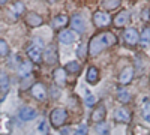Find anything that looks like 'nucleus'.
<instances>
[{
    "mask_svg": "<svg viewBox=\"0 0 150 135\" xmlns=\"http://www.w3.org/2000/svg\"><path fill=\"white\" fill-rule=\"evenodd\" d=\"M53 78H54V81H56L57 86H65V84H66V72H65V69H63V68L54 69Z\"/></svg>",
    "mask_w": 150,
    "mask_h": 135,
    "instance_id": "obj_15",
    "label": "nucleus"
},
{
    "mask_svg": "<svg viewBox=\"0 0 150 135\" xmlns=\"http://www.w3.org/2000/svg\"><path fill=\"white\" fill-rule=\"evenodd\" d=\"M134 78V68L132 66H128V68H125L122 72H120V77H119V83L120 84H129Z\"/></svg>",
    "mask_w": 150,
    "mask_h": 135,
    "instance_id": "obj_9",
    "label": "nucleus"
},
{
    "mask_svg": "<svg viewBox=\"0 0 150 135\" xmlns=\"http://www.w3.org/2000/svg\"><path fill=\"white\" fill-rule=\"evenodd\" d=\"M26 23L29 24L30 27H38V26H41L42 24V17L39 15V14H36V12H29V14L26 15Z\"/></svg>",
    "mask_w": 150,
    "mask_h": 135,
    "instance_id": "obj_12",
    "label": "nucleus"
},
{
    "mask_svg": "<svg viewBox=\"0 0 150 135\" xmlns=\"http://www.w3.org/2000/svg\"><path fill=\"white\" fill-rule=\"evenodd\" d=\"M86 104L87 105H95L96 104V96L92 95V93H87L86 95Z\"/></svg>",
    "mask_w": 150,
    "mask_h": 135,
    "instance_id": "obj_28",
    "label": "nucleus"
},
{
    "mask_svg": "<svg viewBox=\"0 0 150 135\" xmlns=\"http://www.w3.org/2000/svg\"><path fill=\"white\" fill-rule=\"evenodd\" d=\"M96 132L99 135H108L110 134V125L107 122H101V123H96Z\"/></svg>",
    "mask_w": 150,
    "mask_h": 135,
    "instance_id": "obj_22",
    "label": "nucleus"
},
{
    "mask_svg": "<svg viewBox=\"0 0 150 135\" xmlns=\"http://www.w3.org/2000/svg\"><path fill=\"white\" fill-rule=\"evenodd\" d=\"M69 24V17L65 15V14H62V15H57L54 20H53V27L56 30H60V29H63L65 26H68Z\"/></svg>",
    "mask_w": 150,
    "mask_h": 135,
    "instance_id": "obj_16",
    "label": "nucleus"
},
{
    "mask_svg": "<svg viewBox=\"0 0 150 135\" xmlns=\"http://www.w3.org/2000/svg\"><path fill=\"white\" fill-rule=\"evenodd\" d=\"M50 122L54 128H62L68 122V111L65 108H54L50 114Z\"/></svg>",
    "mask_w": 150,
    "mask_h": 135,
    "instance_id": "obj_2",
    "label": "nucleus"
},
{
    "mask_svg": "<svg viewBox=\"0 0 150 135\" xmlns=\"http://www.w3.org/2000/svg\"><path fill=\"white\" fill-rule=\"evenodd\" d=\"M65 72H71V74H77V72H80V69H81V66H80V63H77V62H69L65 68Z\"/></svg>",
    "mask_w": 150,
    "mask_h": 135,
    "instance_id": "obj_24",
    "label": "nucleus"
},
{
    "mask_svg": "<svg viewBox=\"0 0 150 135\" xmlns=\"http://www.w3.org/2000/svg\"><path fill=\"white\" fill-rule=\"evenodd\" d=\"M117 98H119V101H120L122 104H128V102L131 101V93H129L128 90L122 89V90H119V93H117Z\"/></svg>",
    "mask_w": 150,
    "mask_h": 135,
    "instance_id": "obj_23",
    "label": "nucleus"
},
{
    "mask_svg": "<svg viewBox=\"0 0 150 135\" xmlns=\"http://www.w3.org/2000/svg\"><path fill=\"white\" fill-rule=\"evenodd\" d=\"M123 39H125V42H126L128 45H135V44H138V41H140V33L137 32V29H134V27H128L126 30L123 32Z\"/></svg>",
    "mask_w": 150,
    "mask_h": 135,
    "instance_id": "obj_6",
    "label": "nucleus"
},
{
    "mask_svg": "<svg viewBox=\"0 0 150 135\" xmlns=\"http://www.w3.org/2000/svg\"><path fill=\"white\" fill-rule=\"evenodd\" d=\"M15 9H17V14L20 15V14H24V5L23 3H15Z\"/></svg>",
    "mask_w": 150,
    "mask_h": 135,
    "instance_id": "obj_32",
    "label": "nucleus"
},
{
    "mask_svg": "<svg viewBox=\"0 0 150 135\" xmlns=\"http://www.w3.org/2000/svg\"><path fill=\"white\" fill-rule=\"evenodd\" d=\"M87 83H90V84H95L98 80H99V71H98V68H95V66H90L89 68V71H87Z\"/></svg>",
    "mask_w": 150,
    "mask_h": 135,
    "instance_id": "obj_19",
    "label": "nucleus"
},
{
    "mask_svg": "<svg viewBox=\"0 0 150 135\" xmlns=\"http://www.w3.org/2000/svg\"><path fill=\"white\" fill-rule=\"evenodd\" d=\"M75 39H77V33L72 30H62L59 33V41L62 44H72Z\"/></svg>",
    "mask_w": 150,
    "mask_h": 135,
    "instance_id": "obj_10",
    "label": "nucleus"
},
{
    "mask_svg": "<svg viewBox=\"0 0 150 135\" xmlns=\"http://www.w3.org/2000/svg\"><path fill=\"white\" fill-rule=\"evenodd\" d=\"M30 84H35V80H33L32 74H30V75H27V77H24V80H23V83H21V86H20V89H21V90H27V89L30 87Z\"/></svg>",
    "mask_w": 150,
    "mask_h": 135,
    "instance_id": "obj_25",
    "label": "nucleus"
},
{
    "mask_svg": "<svg viewBox=\"0 0 150 135\" xmlns=\"http://www.w3.org/2000/svg\"><path fill=\"white\" fill-rule=\"evenodd\" d=\"M69 23L72 26V32H75V33H84L86 32V20L83 15H80V14L72 15Z\"/></svg>",
    "mask_w": 150,
    "mask_h": 135,
    "instance_id": "obj_5",
    "label": "nucleus"
},
{
    "mask_svg": "<svg viewBox=\"0 0 150 135\" xmlns=\"http://www.w3.org/2000/svg\"><path fill=\"white\" fill-rule=\"evenodd\" d=\"M36 116H38L36 110H33L32 107H23L20 111H18V117H20V120H23V122L33 120Z\"/></svg>",
    "mask_w": 150,
    "mask_h": 135,
    "instance_id": "obj_8",
    "label": "nucleus"
},
{
    "mask_svg": "<svg viewBox=\"0 0 150 135\" xmlns=\"http://www.w3.org/2000/svg\"><path fill=\"white\" fill-rule=\"evenodd\" d=\"M149 33H150V30H149V27H146L144 30H143V33H141V36H140V39H141V42L144 44H147L149 42Z\"/></svg>",
    "mask_w": 150,
    "mask_h": 135,
    "instance_id": "obj_29",
    "label": "nucleus"
},
{
    "mask_svg": "<svg viewBox=\"0 0 150 135\" xmlns=\"http://www.w3.org/2000/svg\"><path fill=\"white\" fill-rule=\"evenodd\" d=\"M93 23L96 27H107L111 24V17L108 12L104 11H96L93 14Z\"/></svg>",
    "mask_w": 150,
    "mask_h": 135,
    "instance_id": "obj_4",
    "label": "nucleus"
},
{
    "mask_svg": "<svg viewBox=\"0 0 150 135\" xmlns=\"http://www.w3.org/2000/svg\"><path fill=\"white\" fill-rule=\"evenodd\" d=\"M2 119H3V120H0V134L8 135V134L11 132V120H9L6 116H3Z\"/></svg>",
    "mask_w": 150,
    "mask_h": 135,
    "instance_id": "obj_20",
    "label": "nucleus"
},
{
    "mask_svg": "<svg viewBox=\"0 0 150 135\" xmlns=\"http://www.w3.org/2000/svg\"><path fill=\"white\" fill-rule=\"evenodd\" d=\"M87 134V126L86 125H83V126H80V129L77 131V132H75L74 135H86Z\"/></svg>",
    "mask_w": 150,
    "mask_h": 135,
    "instance_id": "obj_31",
    "label": "nucleus"
},
{
    "mask_svg": "<svg viewBox=\"0 0 150 135\" xmlns=\"http://www.w3.org/2000/svg\"><path fill=\"white\" fill-rule=\"evenodd\" d=\"M104 6L110 11V9H116L120 6V0H114V2H110V0H107V2H104Z\"/></svg>",
    "mask_w": 150,
    "mask_h": 135,
    "instance_id": "obj_27",
    "label": "nucleus"
},
{
    "mask_svg": "<svg viewBox=\"0 0 150 135\" xmlns=\"http://www.w3.org/2000/svg\"><path fill=\"white\" fill-rule=\"evenodd\" d=\"M114 119L117 122H122V123H129L131 122V113L126 108H117L114 111Z\"/></svg>",
    "mask_w": 150,
    "mask_h": 135,
    "instance_id": "obj_11",
    "label": "nucleus"
},
{
    "mask_svg": "<svg viewBox=\"0 0 150 135\" xmlns=\"http://www.w3.org/2000/svg\"><path fill=\"white\" fill-rule=\"evenodd\" d=\"M86 54H87V47H86V45H81V47H80V50H78V57L84 59Z\"/></svg>",
    "mask_w": 150,
    "mask_h": 135,
    "instance_id": "obj_30",
    "label": "nucleus"
},
{
    "mask_svg": "<svg viewBox=\"0 0 150 135\" xmlns=\"http://www.w3.org/2000/svg\"><path fill=\"white\" fill-rule=\"evenodd\" d=\"M42 59H45V62L50 63V65H53L57 62V50H56V47L54 45H50L47 50H45V56H42Z\"/></svg>",
    "mask_w": 150,
    "mask_h": 135,
    "instance_id": "obj_13",
    "label": "nucleus"
},
{
    "mask_svg": "<svg viewBox=\"0 0 150 135\" xmlns=\"http://www.w3.org/2000/svg\"><path fill=\"white\" fill-rule=\"evenodd\" d=\"M32 96L38 101H45L47 96H48V92L45 89V86L41 84V83H35L32 86Z\"/></svg>",
    "mask_w": 150,
    "mask_h": 135,
    "instance_id": "obj_7",
    "label": "nucleus"
},
{
    "mask_svg": "<svg viewBox=\"0 0 150 135\" xmlns=\"http://www.w3.org/2000/svg\"><path fill=\"white\" fill-rule=\"evenodd\" d=\"M112 21H114V24H116L117 27H125L129 23V14H128L126 11H122V12H119L114 18H112Z\"/></svg>",
    "mask_w": 150,
    "mask_h": 135,
    "instance_id": "obj_14",
    "label": "nucleus"
},
{
    "mask_svg": "<svg viewBox=\"0 0 150 135\" xmlns=\"http://www.w3.org/2000/svg\"><path fill=\"white\" fill-rule=\"evenodd\" d=\"M117 42V38L114 33L111 32H101L95 35L93 38L90 39L89 44V53L90 56H98L99 53H102L105 48H110Z\"/></svg>",
    "mask_w": 150,
    "mask_h": 135,
    "instance_id": "obj_1",
    "label": "nucleus"
},
{
    "mask_svg": "<svg viewBox=\"0 0 150 135\" xmlns=\"http://www.w3.org/2000/svg\"><path fill=\"white\" fill-rule=\"evenodd\" d=\"M3 5H6V2L5 0H0V6H3Z\"/></svg>",
    "mask_w": 150,
    "mask_h": 135,
    "instance_id": "obj_33",
    "label": "nucleus"
},
{
    "mask_svg": "<svg viewBox=\"0 0 150 135\" xmlns=\"http://www.w3.org/2000/svg\"><path fill=\"white\" fill-rule=\"evenodd\" d=\"M32 71H33V63H32V62H29V60H24V62L20 63V74H21L23 77L30 75Z\"/></svg>",
    "mask_w": 150,
    "mask_h": 135,
    "instance_id": "obj_18",
    "label": "nucleus"
},
{
    "mask_svg": "<svg viewBox=\"0 0 150 135\" xmlns=\"http://www.w3.org/2000/svg\"><path fill=\"white\" fill-rule=\"evenodd\" d=\"M8 89H9V77L6 72L0 71V90L8 92Z\"/></svg>",
    "mask_w": 150,
    "mask_h": 135,
    "instance_id": "obj_21",
    "label": "nucleus"
},
{
    "mask_svg": "<svg viewBox=\"0 0 150 135\" xmlns=\"http://www.w3.org/2000/svg\"><path fill=\"white\" fill-rule=\"evenodd\" d=\"M27 56L30 57V60H32V62H35V63L42 62L44 53H42V45H41V42H33V44H30L29 48H27Z\"/></svg>",
    "mask_w": 150,
    "mask_h": 135,
    "instance_id": "obj_3",
    "label": "nucleus"
},
{
    "mask_svg": "<svg viewBox=\"0 0 150 135\" xmlns=\"http://www.w3.org/2000/svg\"><path fill=\"white\" fill-rule=\"evenodd\" d=\"M9 54V45L5 39H0V57H6Z\"/></svg>",
    "mask_w": 150,
    "mask_h": 135,
    "instance_id": "obj_26",
    "label": "nucleus"
},
{
    "mask_svg": "<svg viewBox=\"0 0 150 135\" xmlns=\"http://www.w3.org/2000/svg\"><path fill=\"white\" fill-rule=\"evenodd\" d=\"M105 114H107L105 108L101 105V107L95 108V111L92 113V120L95 122V123H101V122H104V120H105Z\"/></svg>",
    "mask_w": 150,
    "mask_h": 135,
    "instance_id": "obj_17",
    "label": "nucleus"
}]
</instances>
